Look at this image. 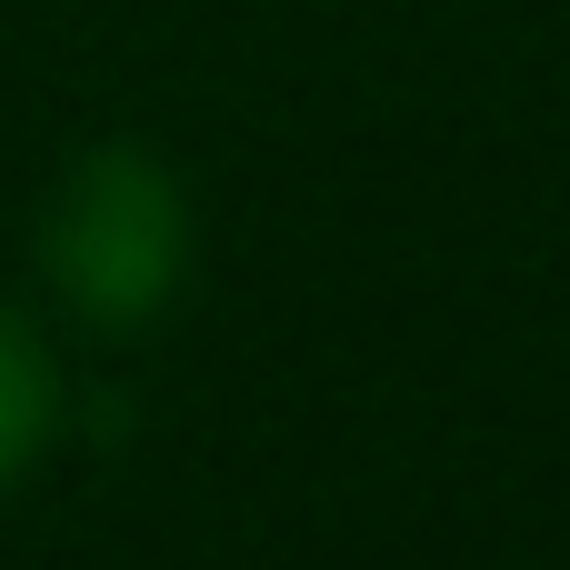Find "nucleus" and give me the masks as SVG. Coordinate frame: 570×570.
Returning <instances> with one entry per match:
<instances>
[{"label": "nucleus", "instance_id": "obj_1", "mask_svg": "<svg viewBox=\"0 0 570 570\" xmlns=\"http://www.w3.org/2000/svg\"><path fill=\"white\" fill-rule=\"evenodd\" d=\"M40 281L100 341L150 331L190 281V190H180V170L140 140H90L40 200Z\"/></svg>", "mask_w": 570, "mask_h": 570}, {"label": "nucleus", "instance_id": "obj_2", "mask_svg": "<svg viewBox=\"0 0 570 570\" xmlns=\"http://www.w3.org/2000/svg\"><path fill=\"white\" fill-rule=\"evenodd\" d=\"M50 441H60V361H50L40 321L20 301H0V501L40 471Z\"/></svg>", "mask_w": 570, "mask_h": 570}]
</instances>
